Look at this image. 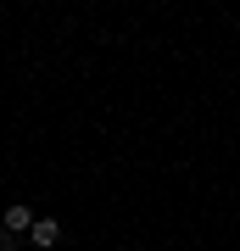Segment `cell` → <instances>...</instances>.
<instances>
[{"instance_id":"2","label":"cell","mask_w":240,"mask_h":251,"mask_svg":"<svg viewBox=\"0 0 240 251\" xmlns=\"http://www.w3.org/2000/svg\"><path fill=\"white\" fill-rule=\"evenodd\" d=\"M28 234H34V246H45V251H51L56 240H62V224H56V218H39V224L28 229Z\"/></svg>"},{"instance_id":"1","label":"cell","mask_w":240,"mask_h":251,"mask_svg":"<svg viewBox=\"0 0 240 251\" xmlns=\"http://www.w3.org/2000/svg\"><path fill=\"white\" fill-rule=\"evenodd\" d=\"M0 224H6V234H23V229H34L39 218H34V212H28V206L17 201V206H6V218H0Z\"/></svg>"}]
</instances>
